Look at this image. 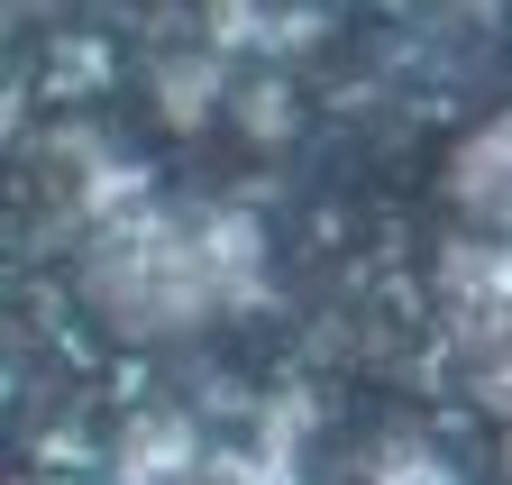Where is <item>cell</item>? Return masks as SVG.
Listing matches in <instances>:
<instances>
[{"instance_id": "277c9868", "label": "cell", "mask_w": 512, "mask_h": 485, "mask_svg": "<svg viewBox=\"0 0 512 485\" xmlns=\"http://www.w3.org/2000/svg\"><path fill=\"white\" fill-rule=\"evenodd\" d=\"M220 55H256V65H284V55L320 46V0H211L202 10Z\"/></svg>"}, {"instance_id": "7a4b0ae2", "label": "cell", "mask_w": 512, "mask_h": 485, "mask_svg": "<svg viewBox=\"0 0 512 485\" xmlns=\"http://www.w3.org/2000/svg\"><path fill=\"white\" fill-rule=\"evenodd\" d=\"M211 431L192 421L183 403H128L119 412V431H110V449H101V476L110 485H211Z\"/></svg>"}, {"instance_id": "52a82bcc", "label": "cell", "mask_w": 512, "mask_h": 485, "mask_svg": "<svg viewBox=\"0 0 512 485\" xmlns=\"http://www.w3.org/2000/svg\"><path fill=\"white\" fill-rule=\"evenodd\" d=\"M357 485H458V467H448V449L421 440V431H384L357 458Z\"/></svg>"}, {"instance_id": "3957f363", "label": "cell", "mask_w": 512, "mask_h": 485, "mask_svg": "<svg viewBox=\"0 0 512 485\" xmlns=\"http://www.w3.org/2000/svg\"><path fill=\"white\" fill-rule=\"evenodd\" d=\"M439 202L458 211L467 229H485V238H512V110L476 119V129L448 147V165H439Z\"/></svg>"}, {"instance_id": "8992f818", "label": "cell", "mask_w": 512, "mask_h": 485, "mask_svg": "<svg viewBox=\"0 0 512 485\" xmlns=\"http://www.w3.org/2000/svg\"><path fill=\"white\" fill-rule=\"evenodd\" d=\"M302 431H311L302 403H266L256 431L211 458V485H302Z\"/></svg>"}, {"instance_id": "6da1fadb", "label": "cell", "mask_w": 512, "mask_h": 485, "mask_svg": "<svg viewBox=\"0 0 512 485\" xmlns=\"http://www.w3.org/2000/svg\"><path fill=\"white\" fill-rule=\"evenodd\" d=\"M74 293L110 339H192L211 321H247L275 293V238L238 202H138L74 248Z\"/></svg>"}, {"instance_id": "5b68a950", "label": "cell", "mask_w": 512, "mask_h": 485, "mask_svg": "<svg viewBox=\"0 0 512 485\" xmlns=\"http://www.w3.org/2000/svg\"><path fill=\"white\" fill-rule=\"evenodd\" d=\"M147 92H156V119H165V129H211V119L238 101V83H229V55H220L211 37H192V46L156 55Z\"/></svg>"}]
</instances>
